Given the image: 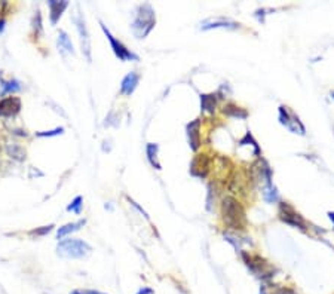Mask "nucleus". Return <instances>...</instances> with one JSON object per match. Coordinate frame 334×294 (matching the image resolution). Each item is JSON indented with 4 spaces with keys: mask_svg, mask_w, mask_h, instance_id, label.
<instances>
[{
    "mask_svg": "<svg viewBox=\"0 0 334 294\" xmlns=\"http://www.w3.org/2000/svg\"><path fill=\"white\" fill-rule=\"evenodd\" d=\"M135 294H155V291L151 290L150 287H141Z\"/></svg>",
    "mask_w": 334,
    "mask_h": 294,
    "instance_id": "obj_28",
    "label": "nucleus"
},
{
    "mask_svg": "<svg viewBox=\"0 0 334 294\" xmlns=\"http://www.w3.org/2000/svg\"><path fill=\"white\" fill-rule=\"evenodd\" d=\"M242 257L245 260V264L250 267V271L260 279H270L272 277H275V269L267 263L265 259H262L260 256H248L245 253H242Z\"/></svg>",
    "mask_w": 334,
    "mask_h": 294,
    "instance_id": "obj_4",
    "label": "nucleus"
},
{
    "mask_svg": "<svg viewBox=\"0 0 334 294\" xmlns=\"http://www.w3.org/2000/svg\"><path fill=\"white\" fill-rule=\"evenodd\" d=\"M100 26H101V30L104 32L106 37H107V40L110 42V46H112V49H113L115 55H116L120 61H138V60H140L138 55L134 54V52H131V51L126 48L120 40H117L116 37L110 33V30H109L102 22H100Z\"/></svg>",
    "mask_w": 334,
    "mask_h": 294,
    "instance_id": "obj_5",
    "label": "nucleus"
},
{
    "mask_svg": "<svg viewBox=\"0 0 334 294\" xmlns=\"http://www.w3.org/2000/svg\"><path fill=\"white\" fill-rule=\"evenodd\" d=\"M216 104H217V95H214V94L200 95V109H202V112L213 114L214 110H216Z\"/></svg>",
    "mask_w": 334,
    "mask_h": 294,
    "instance_id": "obj_17",
    "label": "nucleus"
},
{
    "mask_svg": "<svg viewBox=\"0 0 334 294\" xmlns=\"http://www.w3.org/2000/svg\"><path fill=\"white\" fill-rule=\"evenodd\" d=\"M279 215H281V220L294 226V228H299L301 230H306V223L304 220L301 218V215L299 212L294 211V208L291 205H288L287 202H281L279 205Z\"/></svg>",
    "mask_w": 334,
    "mask_h": 294,
    "instance_id": "obj_8",
    "label": "nucleus"
},
{
    "mask_svg": "<svg viewBox=\"0 0 334 294\" xmlns=\"http://www.w3.org/2000/svg\"><path fill=\"white\" fill-rule=\"evenodd\" d=\"M263 198H265V201L269 202V204L276 202V201L279 199V195H278V192H276L273 183L265 184V187H263Z\"/></svg>",
    "mask_w": 334,
    "mask_h": 294,
    "instance_id": "obj_23",
    "label": "nucleus"
},
{
    "mask_svg": "<svg viewBox=\"0 0 334 294\" xmlns=\"http://www.w3.org/2000/svg\"><path fill=\"white\" fill-rule=\"evenodd\" d=\"M70 294H85L84 290H73Z\"/></svg>",
    "mask_w": 334,
    "mask_h": 294,
    "instance_id": "obj_31",
    "label": "nucleus"
},
{
    "mask_svg": "<svg viewBox=\"0 0 334 294\" xmlns=\"http://www.w3.org/2000/svg\"><path fill=\"white\" fill-rule=\"evenodd\" d=\"M64 132V128H55L52 131H40V132H36L37 137H55V135H60Z\"/></svg>",
    "mask_w": 334,
    "mask_h": 294,
    "instance_id": "obj_26",
    "label": "nucleus"
},
{
    "mask_svg": "<svg viewBox=\"0 0 334 294\" xmlns=\"http://www.w3.org/2000/svg\"><path fill=\"white\" fill-rule=\"evenodd\" d=\"M48 6H49V12H50V24L55 26L58 22V19L61 18L63 12L67 9L68 6V2L67 0H48Z\"/></svg>",
    "mask_w": 334,
    "mask_h": 294,
    "instance_id": "obj_12",
    "label": "nucleus"
},
{
    "mask_svg": "<svg viewBox=\"0 0 334 294\" xmlns=\"http://www.w3.org/2000/svg\"><path fill=\"white\" fill-rule=\"evenodd\" d=\"M57 43H58V48L61 52H68V54H74V48H73V43H71V40H70V37H68V34H67L64 30H60L58 33V39H57Z\"/></svg>",
    "mask_w": 334,
    "mask_h": 294,
    "instance_id": "obj_19",
    "label": "nucleus"
},
{
    "mask_svg": "<svg viewBox=\"0 0 334 294\" xmlns=\"http://www.w3.org/2000/svg\"><path fill=\"white\" fill-rule=\"evenodd\" d=\"M5 24H6V21H5V19L2 18V19H0V33L5 30Z\"/></svg>",
    "mask_w": 334,
    "mask_h": 294,
    "instance_id": "obj_30",
    "label": "nucleus"
},
{
    "mask_svg": "<svg viewBox=\"0 0 334 294\" xmlns=\"http://www.w3.org/2000/svg\"><path fill=\"white\" fill-rule=\"evenodd\" d=\"M223 113L226 114V116H230V117H238V119H247V116H248V113L244 109H241V107H238L235 104L224 106Z\"/></svg>",
    "mask_w": 334,
    "mask_h": 294,
    "instance_id": "obj_22",
    "label": "nucleus"
},
{
    "mask_svg": "<svg viewBox=\"0 0 334 294\" xmlns=\"http://www.w3.org/2000/svg\"><path fill=\"white\" fill-rule=\"evenodd\" d=\"M328 217H330V220L333 222V225H334V211L328 212Z\"/></svg>",
    "mask_w": 334,
    "mask_h": 294,
    "instance_id": "obj_32",
    "label": "nucleus"
},
{
    "mask_svg": "<svg viewBox=\"0 0 334 294\" xmlns=\"http://www.w3.org/2000/svg\"><path fill=\"white\" fill-rule=\"evenodd\" d=\"M202 30H211V29H239V24L230 21V19H211V21H207L202 24L200 27Z\"/></svg>",
    "mask_w": 334,
    "mask_h": 294,
    "instance_id": "obj_14",
    "label": "nucleus"
},
{
    "mask_svg": "<svg viewBox=\"0 0 334 294\" xmlns=\"http://www.w3.org/2000/svg\"><path fill=\"white\" fill-rule=\"evenodd\" d=\"M156 24L155 11L149 3H143L137 8V14L131 24V30L137 39H144Z\"/></svg>",
    "mask_w": 334,
    "mask_h": 294,
    "instance_id": "obj_1",
    "label": "nucleus"
},
{
    "mask_svg": "<svg viewBox=\"0 0 334 294\" xmlns=\"http://www.w3.org/2000/svg\"><path fill=\"white\" fill-rule=\"evenodd\" d=\"M199 128L200 120L195 119L193 122H190L187 125V140H189V146L193 152H196L200 146V137H199Z\"/></svg>",
    "mask_w": 334,
    "mask_h": 294,
    "instance_id": "obj_11",
    "label": "nucleus"
},
{
    "mask_svg": "<svg viewBox=\"0 0 334 294\" xmlns=\"http://www.w3.org/2000/svg\"><path fill=\"white\" fill-rule=\"evenodd\" d=\"M260 294H297L290 287L282 285H262Z\"/></svg>",
    "mask_w": 334,
    "mask_h": 294,
    "instance_id": "obj_20",
    "label": "nucleus"
},
{
    "mask_svg": "<svg viewBox=\"0 0 334 294\" xmlns=\"http://www.w3.org/2000/svg\"><path fill=\"white\" fill-rule=\"evenodd\" d=\"M210 171V161L207 158V155H198L196 158H193V161L190 163V173L195 177L205 179L207 174Z\"/></svg>",
    "mask_w": 334,
    "mask_h": 294,
    "instance_id": "obj_10",
    "label": "nucleus"
},
{
    "mask_svg": "<svg viewBox=\"0 0 334 294\" xmlns=\"http://www.w3.org/2000/svg\"><path fill=\"white\" fill-rule=\"evenodd\" d=\"M85 294H106V293H101L98 290H84Z\"/></svg>",
    "mask_w": 334,
    "mask_h": 294,
    "instance_id": "obj_29",
    "label": "nucleus"
},
{
    "mask_svg": "<svg viewBox=\"0 0 334 294\" xmlns=\"http://www.w3.org/2000/svg\"><path fill=\"white\" fill-rule=\"evenodd\" d=\"M138 82H140V75H138L137 71L128 73V75L123 78L122 85H120V94H123V95H131L134 91H135Z\"/></svg>",
    "mask_w": 334,
    "mask_h": 294,
    "instance_id": "obj_13",
    "label": "nucleus"
},
{
    "mask_svg": "<svg viewBox=\"0 0 334 294\" xmlns=\"http://www.w3.org/2000/svg\"><path fill=\"white\" fill-rule=\"evenodd\" d=\"M91 251V245L82 239H64L57 245V254L64 259H82Z\"/></svg>",
    "mask_w": 334,
    "mask_h": 294,
    "instance_id": "obj_3",
    "label": "nucleus"
},
{
    "mask_svg": "<svg viewBox=\"0 0 334 294\" xmlns=\"http://www.w3.org/2000/svg\"><path fill=\"white\" fill-rule=\"evenodd\" d=\"M85 223H86L85 218L84 220H79V222H74V223H67L63 228H60L57 230V239H63L68 233H73V232L79 230L82 226H85Z\"/></svg>",
    "mask_w": 334,
    "mask_h": 294,
    "instance_id": "obj_18",
    "label": "nucleus"
},
{
    "mask_svg": "<svg viewBox=\"0 0 334 294\" xmlns=\"http://www.w3.org/2000/svg\"><path fill=\"white\" fill-rule=\"evenodd\" d=\"M33 30L36 36L42 34V15H40V11H37V12H36V16H34Z\"/></svg>",
    "mask_w": 334,
    "mask_h": 294,
    "instance_id": "obj_25",
    "label": "nucleus"
},
{
    "mask_svg": "<svg viewBox=\"0 0 334 294\" xmlns=\"http://www.w3.org/2000/svg\"><path fill=\"white\" fill-rule=\"evenodd\" d=\"M76 27H78V32H79V36H81V43H82V52L84 55L86 57V60L91 63L92 57H91V40H89V33H88V29H86V22H85V16L78 12L74 18H73Z\"/></svg>",
    "mask_w": 334,
    "mask_h": 294,
    "instance_id": "obj_7",
    "label": "nucleus"
},
{
    "mask_svg": "<svg viewBox=\"0 0 334 294\" xmlns=\"http://www.w3.org/2000/svg\"><path fill=\"white\" fill-rule=\"evenodd\" d=\"M82 205H84V198H82V196H76V198L70 202V205L67 207V211L81 214V212H82Z\"/></svg>",
    "mask_w": 334,
    "mask_h": 294,
    "instance_id": "obj_24",
    "label": "nucleus"
},
{
    "mask_svg": "<svg viewBox=\"0 0 334 294\" xmlns=\"http://www.w3.org/2000/svg\"><path fill=\"white\" fill-rule=\"evenodd\" d=\"M52 229H54V225H48V226H42V228L34 229L30 233H32V235H37V236H45V235L49 233Z\"/></svg>",
    "mask_w": 334,
    "mask_h": 294,
    "instance_id": "obj_27",
    "label": "nucleus"
},
{
    "mask_svg": "<svg viewBox=\"0 0 334 294\" xmlns=\"http://www.w3.org/2000/svg\"><path fill=\"white\" fill-rule=\"evenodd\" d=\"M0 85H2V91H0V97H5L6 94H14L21 91V83L17 79H9L6 81L2 75H0Z\"/></svg>",
    "mask_w": 334,
    "mask_h": 294,
    "instance_id": "obj_16",
    "label": "nucleus"
},
{
    "mask_svg": "<svg viewBox=\"0 0 334 294\" xmlns=\"http://www.w3.org/2000/svg\"><path fill=\"white\" fill-rule=\"evenodd\" d=\"M6 153H8V156H9V158H12L14 161H18V162H22V161H25V156H27V153H25V149L21 146V144L15 143V141H12V143H8V144H6Z\"/></svg>",
    "mask_w": 334,
    "mask_h": 294,
    "instance_id": "obj_15",
    "label": "nucleus"
},
{
    "mask_svg": "<svg viewBox=\"0 0 334 294\" xmlns=\"http://www.w3.org/2000/svg\"><path fill=\"white\" fill-rule=\"evenodd\" d=\"M279 122L284 125L287 130L291 131V132L304 135V127H303V124L300 122L299 116L294 113V112H291L285 106L279 107Z\"/></svg>",
    "mask_w": 334,
    "mask_h": 294,
    "instance_id": "obj_6",
    "label": "nucleus"
},
{
    "mask_svg": "<svg viewBox=\"0 0 334 294\" xmlns=\"http://www.w3.org/2000/svg\"><path fill=\"white\" fill-rule=\"evenodd\" d=\"M21 110V98L8 97L0 100V117H14Z\"/></svg>",
    "mask_w": 334,
    "mask_h": 294,
    "instance_id": "obj_9",
    "label": "nucleus"
},
{
    "mask_svg": "<svg viewBox=\"0 0 334 294\" xmlns=\"http://www.w3.org/2000/svg\"><path fill=\"white\" fill-rule=\"evenodd\" d=\"M158 150H159V146L155 144V143H149L147 147H146V152H147V158H149V162L151 163L153 168H156L158 171L162 169L161 163L158 161Z\"/></svg>",
    "mask_w": 334,
    "mask_h": 294,
    "instance_id": "obj_21",
    "label": "nucleus"
},
{
    "mask_svg": "<svg viewBox=\"0 0 334 294\" xmlns=\"http://www.w3.org/2000/svg\"><path fill=\"white\" fill-rule=\"evenodd\" d=\"M223 218L224 223L229 228L235 229V230H242L245 226V211L242 208V205L232 198V196H226L223 199Z\"/></svg>",
    "mask_w": 334,
    "mask_h": 294,
    "instance_id": "obj_2",
    "label": "nucleus"
}]
</instances>
